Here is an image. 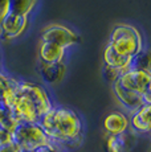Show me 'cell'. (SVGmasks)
Wrapping results in <instances>:
<instances>
[{
    "label": "cell",
    "mask_w": 151,
    "mask_h": 152,
    "mask_svg": "<svg viewBox=\"0 0 151 152\" xmlns=\"http://www.w3.org/2000/svg\"><path fill=\"white\" fill-rule=\"evenodd\" d=\"M8 143H12V132L0 126V145L8 144Z\"/></svg>",
    "instance_id": "cell-19"
},
{
    "label": "cell",
    "mask_w": 151,
    "mask_h": 152,
    "mask_svg": "<svg viewBox=\"0 0 151 152\" xmlns=\"http://www.w3.org/2000/svg\"><path fill=\"white\" fill-rule=\"evenodd\" d=\"M16 83H17V81L15 78L0 73V102L7 104L8 107H10V103H11V99H12L13 90H15V87H16Z\"/></svg>",
    "instance_id": "cell-15"
},
{
    "label": "cell",
    "mask_w": 151,
    "mask_h": 152,
    "mask_svg": "<svg viewBox=\"0 0 151 152\" xmlns=\"http://www.w3.org/2000/svg\"><path fill=\"white\" fill-rule=\"evenodd\" d=\"M36 152H62V148L57 147V145L53 144V143H49V144L44 145V147L36 150Z\"/></svg>",
    "instance_id": "cell-21"
},
{
    "label": "cell",
    "mask_w": 151,
    "mask_h": 152,
    "mask_svg": "<svg viewBox=\"0 0 151 152\" xmlns=\"http://www.w3.org/2000/svg\"><path fill=\"white\" fill-rule=\"evenodd\" d=\"M105 75H106V80L113 83L121 75V72H118V70L113 68H109V66H105Z\"/></svg>",
    "instance_id": "cell-20"
},
{
    "label": "cell",
    "mask_w": 151,
    "mask_h": 152,
    "mask_svg": "<svg viewBox=\"0 0 151 152\" xmlns=\"http://www.w3.org/2000/svg\"><path fill=\"white\" fill-rule=\"evenodd\" d=\"M27 25H28V17L8 12L4 16V19L0 21L1 37L4 40L16 39L27 29Z\"/></svg>",
    "instance_id": "cell-8"
},
{
    "label": "cell",
    "mask_w": 151,
    "mask_h": 152,
    "mask_svg": "<svg viewBox=\"0 0 151 152\" xmlns=\"http://www.w3.org/2000/svg\"><path fill=\"white\" fill-rule=\"evenodd\" d=\"M103 61H105V66H109V68L118 70V72H121V74H122V73H125V72L131 69L133 58L119 56L109 44H107L105 46V50H103Z\"/></svg>",
    "instance_id": "cell-13"
},
{
    "label": "cell",
    "mask_w": 151,
    "mask_h": 152,
    "mask_svg": "<svg viewBox=\"0 0 151 152\" xmlns=\"http://www.w3.org/2000/svg\"><path fill=\"white\" fill-rule=\"evenodd\" d=\"M52 107L53 103L45 87L31 81H17L10 103L17 123H39Z\"/></svg>",
    "instance_id": "cell-2"
},
{
    "label": "cell",
    "mask_w": 151,
    "mask_h": 152,
    "mask_svg": "<svg viewBox=\"0 0 151 152\" xmlns=\"http://www.w3.org/2000/svg\"><path fill=\"white\" fill-rule=\"evenodd\" d=\"M0 126L4 127L5 130H8L10 132H12L15 130V127L17 126V122L13 119L11 109L4 104L3 102H0Z\"/></svg>",
    "instance_id": "cell-17"
},
{
    "label": "cell",
    "mask_w": 151,
    "mask_h": 152,
    "mask_svg": "<svg viewBox=\"0 0 151 152\" xmlns=\"http://www.w3.org/2000/svg\"><path fill=\"white\" fill-rule=\"evenodd\" d=\"M36 4H37V0H11L8 12L28 17V15L36 7Z\"/></svg>",
    "instance_id": "cell-16"
},
{
    "label": "cell",
    "mask_w": 151,
    "mask_h": 152,
    "mask_svg": "<svg viewBox=\"0 0 151 152\" xmlns=\"http://www.w3.org/2000/svg\"><path fill=\"white\" fill-rule=\"evenodd\" d=\"M103 131H105L106 136L109 135H121L129 131L130 123H129V116L123 113V111L115 110L109 113L103 119Z\"/></svg>",
    "instance_id": "cell-9"
},
{
    "label": "cell",
    "mask_w": 151,
    "mask_h": 152,
    "mask_svg": "<svg viewBox=\"0 0 151 152\" xmlns=\"http://www.w3.org/2000/svg\"><path fill=\"white\" fill-rule=\"evenodd\" d=\"M118 83L126 89L135 91L143 97L146 104H151V75L150 73L142 72V70L130 69L122 73L117 78Z\"/></svg>",
    "instance_id": "cell-5"
},
{
    "label": "cell",
    "mask_w": 151,
    "mask_h": 152,
    "mask_svg": "<svg viewBox=\"0 0 151 152\" xmlns=\"http://www.w3.org/2000/svg\"><path fill=\"white\" fill-rule=\"evenodd\" d=\"M107 44L123 57L133 58L143 50V40L141 32L134 25L123 23L114 25Z\"/></svg>",
    "instance_id": "cell-3"
},
{
    "label": "cell",
    "mask_w": 151,
    "mask_h": 152,
    "mask_svg": "<svg viewBox=\"0 0 151 152\" xmlns=\"http://www.w3.org/2000/svg\"><path fill=\"white\" fill-rule=\"evenodd\" d=\"M40 127L51 143L60 148H77L84 139V123L74 110L53 106L40 119Z\"/></svg>",
    "instance_id": "cell-1"
},
{
    "label": "cell",
    "mask_w": 151,
    "mask_h": 152,
    "mask_svg": "<svg viewBox=\"0 0 151 152\" xmlns=\"http://www.w3.org/2000/svg\"><path fill=\"white\" fill-rule=\"evenodd\" d=\"M12 142L21 152H31L49 144L51 140L39 123H17L12 131Z\"/></svg>",
    "instance_id": "cell-4"
},
{
    "label": "cell",
    "mask_w": 151,
    "mask_h": 152,
    "mask_svg": "<svg viewBox=\"0 0 151 152\" xmlns=\"http://www.w3.org/2000/svg\"><path fill=\"white\" fill-rule=\"evenodd\" d=\"M40 40L43 42L57 44V45L62 46L64 49H66L69 46L76 45L80 41V36L72 31L70 28L65 27L62 24H51L44 28Z\"/></svg>",
    "instance_id": "cell-6"
},
{
    "label": "cell",
    "mask_w": 151,
    "mask_h": 152,
    "mask_svg": "<svg viewBox=\"0 0 151 152\" xmlns=\"http://www.w3.org/2000/svg\"><path fill=\"white\" fill-rule=\"evenodd\" d=\"M135 143V135L131 131H127L121 135L106 136L107 152H130Z\"/></svg>",
    "instance_id": "cell-11"
},
{
    "label": "cell",
    "mask_w": 151,
    "mask_h": 152,
    "mask_svg": "<svg viewBox=\"0 0 151 152\" xmlns=\"http://www.w3.org/2000/svg\"><path fill=\"white\" fill-rule=\"evenodd\" d=\"M0 73H1V72H0Z\"/></svg>",
    "instance_id": "cell-24"
},
{
    "label": "cell",
    "mask_w": 151,
    "mask_h": 152,
    "mask_svg": "<svg viewBox=\"0 0 151 152\" xmlns=\"http://www.w3.org/2000/svg\"><path fill=\"white\" fill-rule=\"evenodd\" d=\"M150 114H151V104H143L138 110H135L133 114H130L129 130L134 135H142V134L150 132V130H151Z\"/></svg>",
    "instance_id": "cell-10"
},
{
    "label": "cell",
    "mask_w": 151,
    "mask_h": 152,
    "mask_svg": "<svg viewBox=\"0 0 151 152\" xmlns=\"http://www.w3.org/2000/svg\"><path fill=\"white\" fill-rule=\"evenodd\" d=\"M41 75L43 80L49 85H57L62 81L66 73V66L64 62L59 64H43L41 65Z\"/></svg>",
    "instance_id": "cell-14"
},
{
    "label": "cell",
    "mask_w": 151,
    "mask_h": 152,
    "mask_svg": "<svg viewBox=\"0 0 151 152\" xmlns=\"http://www.w3.org/2000/svg\"><path fill=\"white\" fill-rule=\"evenodd\" d=\"M131 69L142 70V72L150 73V53L147 50H142L135 57H133Z\"/></svg>",
    "instance_id": "cell-18"
},
{
    "label": "cell",
    "mask_w": 151,
    "mask_h": 152,
    "mask_svg": "<svg viewBox=\"0 0 151 152\" xmlns=\"http://www.w3.org/2000/svg\"><path fill=\"white\" fill-rule=\"evenodd\" d=\"M0 152H21V150L12 142V143H8V144L0 145Z\"/></svg>",
    "instance_id": "cell-23"
},
{
    "label": "cell",
    "mask_w": 151,
    "mask_h": 152,
    "mask_svg": "<svg viewBox=\"0 0 151 152\" xmlns=\"http://www.w3.org/2000/svg\"><path fill=\"white\" fill-rule=\"evenodd\" d=\"M113 93H114L117 101L119 102L122 109L126 111V113H129V114H133L141 106L146 104L144 103V101H143V97H142L141 94H138V93L131 91V90L121 86L117 81L113 82Z\"/></svg>",
    "instance_id": "cell-7"
},
{
    "label": "cell",
    "mask_w": 151,
    "mask_h": 152,
    "mask_svg": "<svg viewBox=\"0 0 151 152\" xmlns=\"http://www.w3.org/2000/svg\"><path fill=\"white\" fill-rule=\"evenodd\" d=\"M11 0H0V21L4 19V16L8 13Z\"/></svg>",
    "instance_id": "cell-22"
},
{
    "label": "cell",
    "mask_w": 151,
    "mask_h": 152,
    "mask_svg": "<svg viewBox=\"0 0 151 152\" xmlns=\"http://www.w3.org/2000/svg\"><path fill=\"white\" fill-rule=\"evenodd\" d=\"M65 50L62 46L53 42H43L40 41L39 46V57L43 64H59L64 61Z\"/></svg>",
    "instance_id": "cell-12"
}]
</instances>
